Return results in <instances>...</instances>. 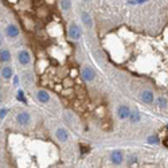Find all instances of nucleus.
<instances>
[{"label": "nucleus", "instance_id": "4468645a", "mask_svg": "<svg viewBox=\"0 0 168 168\" xmlns=\"http://www.w3.org/2000/svg\"><path fill=\"white\" fill-rule=\"evenodd\" d=\"M129 121L132 122V124H139V122L141 121V114H140V112L132 110V113H130V116H129Z\"/></svg>", "mask_w": 168, "mask_h": 168}, {"label": "nucleus", "instance_id": "a211bd4d", "mask_svg": "<svg viewBox=\"0 0 168 168\" xmlns=\"http://www.w3.org/2000/svg\"><path fill=\"white\" fill-rule=\"evenodd\" d=\"M156 104H157V106H159V108L164 109V108H167L168 101H167V98H165V97L160 96V97H157V98H156Z\"/></svg>", "mask_w": 168, "mask_h": 168}, {"label": "nucleus", "instance_id": "aec40b11", "mask_svg": "<svg viewBox=\"0 0 168 168\" xmlns=\"http://www.w3.org/2000/svg\"><path fill=\"white\" fill-rule=\"evenodd\" d=\"M7 114H8V109H7V108H1V110H0V120L3 121L7 117Z\"/></svg>", "mask_w": 168, "mask_h": 168}, {"label": "nucleus", "instance_id": "423d86ee", "mask_svg": "<svg viewBox=\"0 0 168 168\" xmlns=\"http://www.w3.org/2000/svg\"><path fill=\"white\" fill-rule=\"evenodd\" d=\"M19 34H20V31H19V27L16 24H8L6 27V35L9 39H16Z\"/></svg>", "mask_w": 168, "mask_h": 168}, {"label": "nucleus", "instance_id": "f8f14e48", "mask_svg": "<svg viewBox=\"0 0 168 168\" xmlns=\"http://www.w3.org/2000/svg\"><path fill=\"white\" fill-rule=\"evenodd\" d=\"M81 20L87 28H93V26H94V24H93V19H92V16H90L89 12H85V11L82 12L81 14Z\"/></svg>", "mask_w": 168, "mask_h": 168}, {"label": "nucleus", "instance_id": "9d476101", "mask_svg": "<svg viewBox=\"0 0 168 168\" xmlns=\"http://www.w3.org/2000/svg\"><path fill=\"white\" fill-rule=\"evenodd\" d=\"M50 93L46 92V90H38L36 92V100H38L41 104H47L50 101Z\"/></svg>", "mask_w": 168, "mask_h": 168}, {"label": "nucleus", "instance_id": "dca6fc26", "mask_svg": "<svg viewBox=\"0 0 168 168\" xmlns=\"http://www.w3.org/2000/svg\"><path fill=\"white\" fill-rule=\"evenodd\" d=\"M147 143L151 145H159L160 144V139L157 135H151V136H148L147 139Z\"/></svg>", "mask_w": 168, "mask_h": 168}, {"label": "nucleus", "instance_id": "2eb2a0df", "mask_svg": "<svg viewBox=\"0 0 168 168\" xmlns=\"http://www.w3.org/2000/svg\"><path fill=\"white\" fill-rule=\"evenodd\" d=\"M16 100L19 102H22V104H24V105H27L28 104V101H27V97H26V94H24V92L22 89H19L16 92Z\"/></svg>", "mask_w": 168, "mask_h": 168}, {"label": "nucleus", "instance_id": "4be33fe9", "mask_svg": "<svg viewBox=\"0 0 168 168\" xmlns=\"http://www.w3.org/2000/svg\"><path fill=\"white\" fill-rule=\"evenodd\" d=\"M128 4H130V6H136V1H135V0H129V1H128Z\"/></svg>", "mask_w": 168, "mask_h": 168}, {"label": "nucleus", "instance_id": "39448f33", "mask_svg": "<svg viewBox=\"0 0 168 168\" xmlns=\"http://www.w3.org/2000/svg\"><path fill=\"white\" fill-rule=\"evenodd\" d=\"M16 122L19 125H22V127H24V125H28L30 122H31V114H30L28 112H20V113H17Z\"/></svg>", "mask_w": 168, "mask_h": 168}, {"label": "nucleus", "instance_id": "ddd939ff", "mask_svg": "<svg viewBox=\"0 0 168 168\" xmlns=\"http://www.w3.org/2000/svg\"><path fill=\"white\" fill-rule=\"evenodd\" d=\"M0 61L3 63H7V62L11 61V52H9V50L1 49V51H0Z\"/></svg>", "mask_w": 168, "mask_h": 168}, {"label": "nucleus", "instance_id": "20e7f679", "mask_svg": "<svg viewBox=\"0 0 168 168\" xmlns=\"http://www.w3.org/2000/svg\"><path fill=\"white\" fill-rule=\"evenodd\" d=\"M17 61L22 66H28L30 62H31V55H30V51L26 49L20 50V51L17 52Z\"/></svg>", "mask_w": 168, "mask_h": 168}, {"label": "nucleus", "instance_id": "5701e85b", "mask_svg": "<svg viewBox=\"0 0 168 168\" xmlns=\"http://www.w3.org/2000/svg\"><path fill=\"white\" fill-rule=\"evenodd\" d=\"M137 4H143V3H145V1H148V0H135Z\"/></svg>", "mask_w": 168, "mask_h": 168}, {"label": "nucleus", "instance_id": "412c9836", "mask_svg": "<svg viewBox=\"0 0 168 168\" xmlns=\"http://www.w3.org/2000/svg\"><path fill=\"white\" fill-rule=\"evenodd\" d=\"M12 84H14V86H17V85H19V76L15 74L14 78H12Z\"/></svg>", "mask_w": 168, "mask_h": 168}, {"label": "nucleus", "instance_id": "7ed1b4c3", "mask_svg": "<svg viewBox=\"0 0 168 168\" xmlns=\"http://www.w3.org/2000/svg\"><path fill=\"white\" fill-rule=\"evenodd\" d=\"M81 77L85 82H92L96 79V70L90 66H85L81 71Z\"/></svg>", "mask_w": 168, "mask_h": 168}, {"label": "nucleus", "instance_id": "6e6552de", "mask_svg": "<svg viewBox=\"0 0 168 168\" xmlns=\"http://www.w3.org/2000/svg\"><path fill=\"white\" fill-rule=\"evenodd\" d=\"M140 98H141V101L144 102V104H147V105H151L152 102L155 101V96H153V93H152L151 90H144V92H141Z\"/></svg>", "mask_w": 168, "mask_h": 168}, {"label": "nucleus", "instance_id": "0eeeda50", "mask_svg": "<svg viewBox=\"0 0 168 168\" xmlns=\"http://www.w3.org/2000/svg\"><path fill=\"white\" fill-rule=\"evenodd\" d=\"M130 113H132V110H130L129 106H127V105H120V106L117 108V117H119L120 120L129 119Z\"/></svg>", "mask_w": 168, "mask_h": 168}, {"label": "nucleus", "instance_id": "f257e3e1", "mask_svg": "<svg viewBox=\"0 0 168 168\" xmlns=\"http://www.w3.org/2000/svg\"><path fill=\"white\" fill-rule=\"evenodd\" d=\"M109 161L114 165V167H119V165L124 164L125 161V156H124V152L120 151V149H114V151L110 152L109 155Z\"/></svg>", "mask_w": 168, "mask_h": 168}, {"label": "nucleus", "instance_id": "6ab92c4d", "mask_svg": "<svg viewBox=\"0 0 168 168\" xmlns=\"http://www.w3.org/2000/svg\"><path fill=\"white\" fill-rule=\"evenodd\" d=\"M61 8L63 11H69L71 8V0H61Z\"/></svg>", "mask_w": 168, "mask_h": 168}, {"label": "nucleus", "instance_id": "f03ea898", "mask_svg": "<svg viewBox=\"0 0 168 168\" xmlns=\"http://www.w3.org/2000/svg\"><path fill=\"white\" fill-rule=\"evenodd\" d=\"M67 35H69V38L71 39V41L77 42V41H79V39H81V36H82V28L77 23H74V22H73V23H70V26H69Z\"/></svg>", "mask_w": 168, "mask_h": 168}, {"label": "nucleus", "instance_id": "b1692460", "mask_svg": "<svg viewBox=\"0 0 168 168\" xmlns=\"http://www.w3.org/2000/svg\"><path fill=\"white\" fill-rule=\"evenodd\" d=\"M85 1H90V0H85Z\"/></svg>", "mask_w": 168, "mask_h": 168}, {"label": "nucleus", "instance_id": "f3484780", "mask_svg": "<svg viewBox=\"0 0 168 168\" xmlns=\"http://www.w3.org/2000/svg\"><path fill=\"white\" fill-rule=\"evenodd\" d=\"M137 161H139V157H137L136 155H129V156L127 157V164H128V167H133L135 164H137Z\"/></svg>", "mask_w": 168, "mask_h": 168}, {"label": "nucleus", "instance_id": "1a4fd4ad", "mask_svg": "<svg viewBox=\"0 0 168 168\" xmlns=\"http://www.w3.org/2000/svg\"><path fill=\"white\" fill-rule=\"evenodd\" d=\"M55 136H57V139H58L61 143H66L67 140H69L70 135H69V132H67V129H65V128L61 127L55 130Z\"/></svg>", "mask_w": 168, "mask_h": 168}, {"label": "nucleus", "instance_id": "9b49d317", "mask_svg": "<svg viewBox=\"0 0 168 168\" xmlns=\"http://www.w3.org/2000/svg\"><path fill=\"white\" fill-rule=\"evenodd\" d=\"M14 69H12L11 66H3L1 67V78L6 79V81H8V79L14 78Z\"/></svg>", "mask_w": 168, "mask_h": 168}]
</instances>
